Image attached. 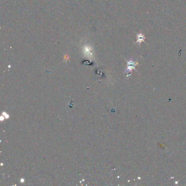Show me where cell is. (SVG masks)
I'll return each instance as SVG.
<instances>
[{
  "instance_id": "obj_1",
  "label": "cell",
  "mask_w": 186,
  "mask_h": 186,
  "mask_svg": "<svg viewBox=\"0 0 186 186\" xmlns=\"http://www.w3.org/2000/svg\"><path fill=\"white\" fill-rule=\"evenodd\" d=\"M128 68L127 70H129V71H131L132 69H135V67L136 66V65L137 64V63L134 62L133 61H128Z\"/></svg>"
},
{
  "instance_id": "obj_2",
  "label": "cell",
  "mask_w": 186,
  "mask_h": 186,
  "mask_svg": "<svg viewBox=\"0 0 186 186\" xmlns=\"http://www.w3.org/2000/svg\"><path fill=\"white\" fill-rule=\"evenodd\" d=\"M145 39V36H144V34H142V33H139V34H137V42L139 44H141V43L144 42Z\"/></svg>"
}]
</instances>
